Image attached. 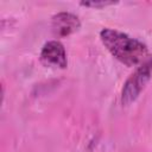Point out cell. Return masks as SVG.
<instances>
[{
    "label": "cell",
    "instance_id": "obj_4",
    "mask_svg": "<svg viewBox=\"0 0 152 152\" xmlns=\"http://www.w3.org/2000/svg\"><path fill=\"white\" fill-rule=\"evenodd\" d=\"M78 18L69 12H61L52 18V31L58 37H65L80 28Z\"/></svg>",
    "mask_w": 152,
    "mask_h": 152
},
{
    "label": "cell",
    "instance_id": "obj_1",
    "mask_svg": "<svg viewBox=\"0 0 152 152\" xmlns=\"http://www.w3.org/2000/svg\"><path fill=\"white\" fill-rule=\"evenodd\" d=\"M100 38L107 50L128 66L138 65L147 58L148 50L146 45L126 33L113 28H103L100 32Z\"/></svg>",
    "mask_w": 152,
    "mask_h": 152
},
{
    "label": "cell",
    "instance_id": "obj_3",
    "mask_svg": "<svg viewBox=\"0 0 152 152\" xmlns=\"http://www.w3.org/2000/svg\"><path fill=\"white\" fill-rule=\"evenodd\" d=\"M39 59L43 65L49 68L64 69L68 65L65 49L63 44L58 40H50L45 43L40 51Z\"/></svg>",
    "mask_w": 152,
    "mask_h": 152
},
{
    "label": "cell",
    "instance_id": "obj_5",
    "mask_svg": "<svg viewBox=\"0 0 152 152\" xmlns=\"http://www.w3.org/2000/svg\"><path fill=\"white\" fill-rule=\"evenodd\" d=\"M115 4L114 1H103V0H96V1H82L81 5L87 6V7H93V8H101V7H106L109 5Z\"/></svg>",
    "mask_w": 152,
    "mask_h": 152
},
{
    "label": "cell",
    "instance_id": "obj_2",
    "mask_svg": "<svg viewBox=\"0 0 152 152\" xmlns=\"http://www.w3.org/2000/svg\"><path fill=\"white\" fill-rule=\"evenodd\" d=\"M152 76V57H147L141 65L127 78L121 91V102L125 106L134 102Z\"/></svg>",
    "mask_w": 152,
    "mask_h": 152
}]
</instances>
